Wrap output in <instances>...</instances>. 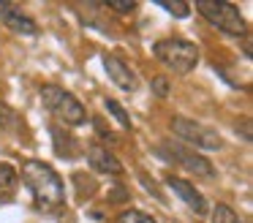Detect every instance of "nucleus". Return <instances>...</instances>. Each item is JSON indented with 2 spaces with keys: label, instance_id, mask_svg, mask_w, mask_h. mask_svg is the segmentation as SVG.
Returning <instances> with one entry per match:
<instances>
[{
  "label": "nucleus",
  "instance_id": "nucleus-1",
  "mask_svg": "<svg viewBox=\"0 0 253 223\" xmlns=\"http://www.w3.org/2000/svg\"><path fill=\"white\" fill-rule=\"evenodd\" d=\"M22 182L28 185V190L33 193L36 204L52 210V207H60L66 199V188H63V179L57 177V172L52 166H46L44 161H25L22 163Z\"/></svg>",
  "mask_w": 253,
  "mask_h": 223
},
{
  "label": "nucleus",
  "instance_id": "nucleus-2",
  "mask_svg": "<svg viewBox=\"0 0 253 223\" xmlns=\"http://www.w3.org/2000/svg\"><path fill=\"white\" fill-rule=\"evenodd\" d=\"M153 54L174 74H191L199 63V49L182 38H164L153 46Z\"/></svg>",
  "mask_w": 253,
  "mask_h": 223
},
{
  "label": "nucleus",
  "instance_id": "nucleus-3",
  "mask_svg": "<svg viewBox=\"0 0 253 223\" xmlns=\"http://www.w3.org/2000/svg\"><path fill=\"white\" fill-rule=\"evenodd\" d=\"M41 101H44V106L49 109L55 117H60L66 125H79V123H84V117H87L82 103H79L71 92H66L57 85H46L44 90H41Z\"/></svg>",
  "mask_w": 253,
  "mask_h": 223
},
{
  "label": "nucleus",
  "instance_id": "nucleus-4",
  "mask_svg": "<svg viewBox=\"0 0 253 223\" xmlns=\"http://www.w3.org/2000/svg\"><path fill=\"white\" fill-rule=\"evenodd\" d=\"M196 8L202 11L204 19L212 27L229 33V36H242L245 33V19H242V14L234 5L220 3V0H202V3H196Z\"/></svg>",
  "mask_w": 253,
  "mask_h": 223
},
{
  "label": "nucleus",
  "instance_id": "nucleus-5",
  "mask_svg": "<svg viewBox=\"0 0 253 223\" xmlns=\"http://www.w3.org/2000/svg\"><path fill=\"white\" fill-rule=\"evenodd\" d=\"M171 128H174L177 136H182L185 141L196 144L199 150H218L220 147L218 131L207 128V125H199V123H193V120H188V117H174L171 120Z\"/></svg>",
  "mask_w": 253,
  "mask_h": 223
},
{
  "label": "nucleus",
  "instance_id": "nucleus-6",
  "mask_svg": "<svg viewBox=\"0 0 253 223\" xmlns=\"http://www.w3.org/2000/svg\"><path fill=\"white\" fill-rule=\"evenodd\" d=\"M164 155L171 158L174 163H180L182 169H188V172H196L199 177H207V179L215 177L212 163H210L202 152H196V150H188V147H180V144H174V147L164 144Z\"/></svg>",
  "mask_w": 253,
  "mask_h": 223
},
{
  "label": "nucleus",
  "instance_id": "nucleus-7",
  "mask_svg": "<svg viewBox=\"0 0 253 223\" xmlns=\"http://www.w3.org/2000/svg\"><path fill=\"white\" fill-rule=\"evenodd\" d=\"M87 163L93 172L101 174H112V177H120L123 174V163L115 158V152L106 150V147H87Z\"/></svg>",
  "mask_w": 253,
  "mask_h": 223
},
{
  "label": "nucleus",
  "instance_id": "nucleus-8",
  "mask_svg": "<svg viewBox=\"0 0 253 223\" xmlns=\"http://www.w3.org/2000/svg\"><path fill=\"white\" fill-rule=\"evenodd\" d=\"M104 68H106V74H109V79L115 82L120 90H126V92H133V90H136V74H133V71L128 68L126 63H123V60L106 54V57H104Z\"/></svg>",
  "mask_w": 253,
  "mask_h": 223
},
{
  "label": "nucleus",
  "instance_id": "nucleus-9",
  "mask_svg": "<svg viewBox=\"0 0 253 223\" xmlns=\"http://www.w3.org/2000/svg\"><path fill=\"white\" fill-rule=\"evenodd\" d=\"M0 22L6 27H11L14 33H25V36H33L36 33V22L30 16H25L17 5L11 3H0Z\"/></svg>",
  "mask_w": 253,
  "mask_h": 223
},
{
  "label": "nucleus",
  "instance_id": "nucleus-10",
  "mask_svg": "<svg viewBox=\"0 0 253 223\" xmlns=\"http://www.w3.org/2000/svg\"><path fill=\"white\" fill-rule=\"evenodd\" d=\"M166 185H169V188L174 190V193L180 196V199L185 201L196 215H204V212H207V201L202 199V193H196V188H193L191 182H185V179H180V177H169Z\"/></svg>",
  "mask_w": 253,
  "mask_h": 223
},
{
  "label": "nucleus",
  "instance_id": "nucleus-11",
  "mask_svg": "<svg viewBox=\"0 0 253 223\" xmlns=\"http://www.w3.org/2000/svg\"><path fill=\"white\" fill-rule=\"evenodd\" d=\"M19 182V172L8 163H0V199H8V196L17 190Z\"/></svg>",
  "mask_w": 253,
  "mask_h": 223
},
{
  "label": "nucleus",
  "instance_id": "nucleus-12",
  "mask_svg": "<svg viewBox=\"0 0 253 223\" xmlns=\"http://www.w3.org/2000/svg\"><path fill=\"white\" fill-rule=\"evenodd\" d=\"M212 223H242V221H240V215H237L231 207L218 204V207L212 210Z\"/></svg>",
  "mask_w": 253,
  "mask_h": 223
},
{
  "label": "nucleus",
  "instance_id": "nucleus-13",
  "mask_svg": "<svg viewBox=\"0 0 253 223\" xmlns=\"http://www.w3.org/2000/svg\"><path fill=\"white\" fill-rule=\"evenodd\" d=\"M117 223H155V221L150 215H144V212H139V210H126L117 218Z\"/></svg>",
  "mask_w": 253,
  "mask_h": 223
},
{
  "label": "nucleus",
  "instance_id": "nucleus-14",
  "mask_svg": "<svg viewBox=\"0 0 253 223\" xmlns=\"http://www.w3.org/2000/svg\"><path fill=\"white\" fill-rule=\"evenodd\" d=\"M106 109H109V112L115 114V117H117V123H120L123 128H131V117H128V114H126V109H123L117 101H109V98H106Z\"/></svg>",
  "mask_w": 253,
  "mask_h": 223
},
{
  "label": "nucleus",
  "instance_id": "nucleus-15",
  "mask_svg": "<svg viewBox=\"0 0 253 223\" xmlns=\"http://www.w3.org/2000/svg\"><path fill=\"white\" fill-rule=\"evenodd\" d=\"M161 8L169 11V14H174V16H180V19H185V16L191 14V5L180 3V0H177V3H161Z\"/></svg>",
  "mask_w": 253,
  "mask_h": 223
},
{
  "label": "nucleus",
  "instance_id": "nucleus-16",
  "mask_svg": "<svg viewBox=\"0 0 253 223\" xmlns=\"http://www.w3.org/2000/svg\"><path fill=\"white\" fill-rule=\"evenodd\" d=\"M150 87H153V92H155V95H161V98L169 95V82H166L164 76H155L153 85H150Z\"/></svg>",
  "mask_w": 253,
  "mask_h": 223
},
{
  "label": "nucleus",
  "instance_id": "nucleus-17",
  "mask_svg": "<svg viewBox=\"0 0 253 223\" xmlns=\"http://www.w3.org/2000/svg\"><path fill=\"white\" fill-rule=\"evenodd\" d=\"M0 123L3 125H17V114H14L6 103H0Z\"/></svg>",
  "mask_w": 253,
  "mask_h": 223
},
{
  "label": "nucleus",
  "instance_id": "nucleus-18",
  "mask_svg": "<svg viewBox=\"0 0 253 223\" xmlns=\"http://www.w3.org/2000/svg\"><path fill=\"white\" fill-rule=\"evenodd\" d=\"M109 8L112 11H123V14H131V11L136 8V3H117V0H112Z\"/></svg>",
  "mask_w": 253,
  "mask_h": 223
}]
</instances>
